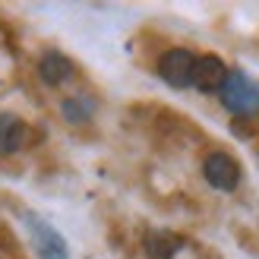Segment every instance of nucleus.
I'll list each match as a JSON object with an SVG mask.
<instances>
[{
	"mask_svg": "<svg viewBox=\"0 0 259 259\" xmlns=\"http://www.w3.org/2000/svg\"><path fill=\"white\" fill-rule=\"evenodd\" d=\"M225 79H228V67L222 57H215V54L196 57V63H193V85L199 92H218L225 85Z\"/></svg>",
	"mask_w": 259,
	"mask_h": 259,
	"instance_id": "5",
	"label": "nucleus"
},
{
	"mask_svg": "<svg viewBox=\"0 0 259 259\" xmlns=\"http://www.w3.org/2000/svg\"><path fill=\"white\" fill-rule=\"evenodd\" d=\"M218 92H222V105L237 117H253L259 111V82L240 70L228 73V79Z\"/></svg>",
	"mask_w": 259,
	"mask_h": 259,
	"instance_id": "1",
	"label": "nucleus"
},
{
	"mask_svg": "<svg viewBox=\"0 0 259 259\" xmlns=\"http://www.w3.org/2000/svg\"><path fill=\"white\" fill-rule=\"evenodd\" d=\"M202 177L209 180V187L215 190H222V193H231V190H237L240 187V164L234 155H228V152H212V155H205V161H202Z\"/></svg>",
	"mask_w": 259,
	"mask_h": 259,
	"instance_id": "2",
	"label": "nucleus"
},
{
	"mask_svg": "<svg viewBox=\"0 0 259 259\" xmlns=\"http://www.w3.org/2000/svg\"><path fill=\"white\" fill-rule=\"evenodd\" d=\"M60 111H63V117H67L70 123H85L95 114V101L92 98H82V95L79 98H67L60 105Z\"/></svg>",
	"mask_w": 259,
	"mask_h": 259,
	"instance_id": "9",
	"label": "nucleus"
},
{
	"mask_svg": "<svg viewBox=\"0 0 259 259\" xmlns=\"http://www.w3.org/2000/svg\"><path fill=\"white\" fill-rule=\"evenodd\" d=\"M180 247H184V240L164 228H152L142 237V250H146L149 259H174L180 253Z\"/></svg>",
	"mask_w": 259,
	"mask_h": 259,
	"instance_id": "6",
	"label": "nucleus"
},
{
	"mask_svg": "<svg viewBox=\"0 0 259 259\" xmlns=\"http://www.w3.org/2000/svg\"><path fill=\"white\" fill-rule=\"evenodd\" d=\"M73 60L70 57H63L60 51H48V54L38 60V76H41V82L45 85H63L67 79H73Z\"/></svg>",
	"mask_w": 259,
	"mask_h": 259,
	"instance_id": "7",
	"label": "nucleus"
},
{
	"mask_svg": "<svg viewBox=\"0 0 259 259\" xmlns=\"http://www.w3.org/2000/svg\"><path fill=\"white\" fill-rule=\"evenodd\" d=\"M25 146V123L16 114H0V155H13Z\"/></svg>",
	"mask_w": 259,
	"mask_h": 259,
	"instance_id": "8",
	"label": "nucleus"
},
{
	"mask_svg": "<svg viewBox=\"0 0 259 259\" xmlns=\"http://www.w3.org/2000/svg\"><path fill=\"white\" fill-rule=\"evenodd\" d=\"M25 225H29V237H32V247H35L38 259H70V247L57 234V228H51L38 215H25Z\"/></svg>",
	"mask_w": 259,
	"mask_h": 259,
	"instance_id": "3",
	"label": "nucleus"
},
{
	"mask_svg": "<svg viewBox=\"0 0 259 259\" xmlns=\"http://www.w3.org/2000/svg\"><path fill=\"white\" fill-rule=\"evenodd\" d=\"M193 63H196L193 51L171 48V51H164L161 60H158V76L174 89H187V85H193Z\"/></svg>",
	"mask_w": 259,
	"mask_h": 259,
	"instance_id": "4",
	"label": "nucleus"
}]
</instances>
